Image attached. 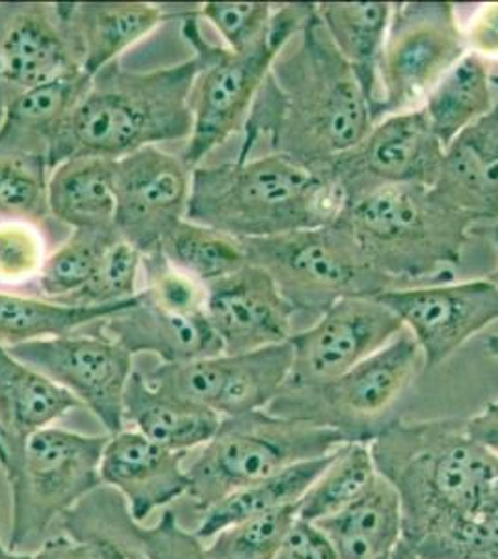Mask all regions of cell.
Returning a JSON list of instances; mask_svg holds the SVG:
<instances>
[{"mask_svg": "<svg viewBox=\"0 0 498 559\" xmlns=\"http://www.w3.org/2000/svg\"><path fill=\"white\" fill-rule=\"evenodd\" d=\"M114 187L121 241L149 255L186 218L192 168L158 146L142 147L116 159Z\"/></svg>", "mask_w": 498, "mask_h": 559, "instance_id": "cell-15", "label": "cell"}, {"mask_svg": "<svg viewBox=\"0 0 498 559\" xmlns=\"http://www.w3.org/2000/svg\"><path fill=\"white\" fill-rule=\"evenodd\" d=\"M160 252L173 267L205 286L247 265L244 242L186 218L166 237Z\"/></svg>", "mask_w": 498, "mask_h": 559, "instance_id": "cell-34", "label": "cell"}, {"mask_svg": "<svg viewBox=\"0 0 498 559\" xmlns=\"http://www.w3.org/2000/svg\"><path fill=\"white\" fill-rule=\"evenodd\" d=\"M493 105V76L487 64L467 52L429 92L421 108L429 128L447 147L461 131L484 118Z\"/></svg>", "mask_w": 498, "mask_h": 559, "instance_id": "cell-31", "label": "cell"}, {"mask_svg": "<svg viewBox=\"0 0 498 559\" xmlns=\"http://www.w3.org/2000/svg\"><path fill=\"white\" fill-rule=\"evenodd\" d=\"M0 559H32V554L15 552L12 548L2 547V545H0Z\"/></svg>", "mask_w": 498, "mask_h": 559, "instance_id": "cell-49", "label": "cell"}, {"mask_svg": "<svg viewBox=\"0 0 498 559\" xmlns=\"http://www.w3.org/2000/svg\"><path fill=\"white\" fill-rule=\"evenodd\" d=\"M276 8L268 2H205L197 7L199 20L220 34L229 51H246L270 28Z\"/></svg>", "mask_w": 498, "mask_h": 559, "instance_id": "cell-42", "label": "cell"}, {"mask_svg": "<svg viewBox=\"0 0 498 559\" xmlns=\"http://www.w3.org/2000/svg\"><path fill=\"white\" fill-rule=\"evenodd\" d=\"M289 342L265 349L202 358L194 362L160 364L142 371L165 394L196 403L221 419L266 411L291 373Z\"/></svg>", "mask_w": 498, "mask_h": 559, "instance_id": "cell-12", "label": "cell"}, {"mask_svg": "<svg viewBox=\"0 0 498 559\" xmlns=\"http://www.w3.org/2000/svg\"><path fill=\"white\" fill-rule=\"evenodd\" d=\"M83 70L68 2H0V108Z\"/></svg>", "mask_w": 498, "mask_h": 559, "instance_id": "cell-14", "label": "cell"}, {"mask_svg": "<svg viewBox=\"0 0 498 559\" xmlns=\"http://www.w3.org/2000/svg\"><path fill=\"white\" fill-rule=\"evenodd\" d=\"M131 299L107 306H65L0 292V344L7 347L68 336L120 312Z\"/></svg>", "mask_w": 498, "mask_h": 559, "instance_id": "cell-32", "label": "cell"}, {"mask_svg": "<svg viewBox=\"0 0 498 559\" xmlns=\"http://www.w3.org/2000/svg\"><path fill=\"white\" fill-rule=\"evenodd\" d=\"M108 437L51 426L23 444L0 448V468L12 495L8 548L38 550L54 522L101 489L99 466Z\"/></svg>", "mask_w": 498, "mask_h": 559, "instance_id": "cell-7", "label": "cell"}, {"mask_svg": "<svg viewBox=\"0 0 498 559\" xmlns=\"http://www.w3.org/2000/svg\"><path fill=\"white\" fill-rule=\"evenodd\" d=\"M316 526L339 559H381L402 543L404 519L397 490L378 474L365 495Z\"/></svg>", "mask_w": 498, "mask_h": 559, "instance_id": "cell-27", "label": "cell"}, {"mask_svg": "<svg viewBox=\"0 0 498 559\" xmlns=\"http://www.w3.org/2000/svg\"><path fill=\"white\" fill-rule=\"evenodd\" d=\"M329 38L357 76L374 123L379 105V66L391 23L389 2H323L316 4Z\"/></svg>", "mask_w": 498, "mask_h": 559, "instance_id": "cell-28", "label": "cell"}, {"mask_svg": "<svg viewBox=\"0 0 498 559\" xmlns=\"http://www.w3.org/2000/svg\"><path fill=\"white\" fill-rule=\"evenodd\" d=\"M489 237H491L493 245H495V248H497L498 252V223L491 224V226H489ZM487 280L493 282V284H497L498 286V267L495 269V271H493L489 276H487Z\"/></svg>", "mask_w": 498, "mask_h": 559, "instance_id": "cell-48", "label": "cell"}, {"mask_svg": "<svg viewBox=\"0 0 498 559\" xmlns=\"http://www.w3.org/2000/svg\"><path fill=\"white\" fill-rule=\"evenodd\" d=\"M86 71L60 76L8 103L0 120V150L39 155L49 163L52 147L88 92Z\"/></svg>", "mask_w": 498, "mask_h": 559, "instance_id": "cell-23", "label": "cell"}, {"mask_svg": "<svg viewBox=\"0 0 498 559\" xmlns=\"http://www.w3.org/2000/svg\"><path fill=\"white\" fill-rule=\"evenodd\" d=\"M116 159L76 155L52 168L49 211L71 229L112 226L116 215Z\"/></svg>", "mask_w": 498, "mask_h": 559, "instance_id": "cell-29", "label": "cell"}, {"mask_svg": "<svg viewBox=\"0 0 498 559\" xmlns=\"http://www.w3.org/2000/svg\"><path fill=\"white\" fill-rule=\"evenodd\" d=\"M81 407L75 395L0 344V448L23 444L34 432Z\"/></svg>", "mask_w": 498, "mask_h": 559, "instance_id": "cell-25", "label": "cell"}, {"mask_svg": "<svg viewBox=\"0 0 498 559\" xmlns=\"http://www.w3.org/2000/svg\"><path fill=\"white\" fill-rule=\"evenodd\" d=\"M465 55V33L454 4H392L379 66L376 121L423 107L429 92Z\"/></svg>", "mask_w": 498, "mask_h": 559, "instance_id": "cell-11", "label": "cell"}, {"mask_svg": "<svg viewBox=\"0 0 498 559\" xmlns=\"http://www.w3.org/2000/svg\"><path fill=\"white\" fill-rule=\"evenodd\" d=\"M493 81L498 84V76ZM429 189L474 226L498 223V97L484 118L445 147L441 170Z\"/></svg>", "mask_w": 498, "mask_h": 559, "instance_id": "cell-22", "label": "cell"}, {"mask_svg": "<svg viewBox=\"0 0 498 559\" xmlns=\"http://www.w3.org/2000/svg\"><path fill=\"white\" fill-rule=\"evenodd\" d=\"M0 120H2V108H0Z\"/></svg>", "mask_w": 498, "mask_h": 559, "instance_id": "cell-51", "label": "cell"}, {"mask_svg": "<svg viewBox=\"0 0 498 559\" xmlns=\"http://www.w3.org/2000/svg\"><path fill=\"white\" fill-rule=\"evenodd\" d=\"M118 241L121 237L114 224L73 229L70 237L47 255L38 278L41 299L62 300L81 292Z\"/></svg>", "mask_w": 498, "mask_h": 559, "instance_id": "cell-35", "label": "cell"}, {"mask_svg": "<svg viewBox=\"0 0 498 559\" xmlns=\"http://www.w3.org/2000/svg\"><path fill=\"white\" fill-rule=\"evenodd\" d=\"M376 299L415 337L428 369L498 321V286L487 278L392 289Z\"/></svg>", "mask_w": 498, "mask_h": 559, "instance_id": "cell-18", "label": "cell"}, {"mask_svg": "<svg viewBox=\"0 0 498 559\" xmlns=\"http://www.w3.org/2000/svg\"><path fill=\"white\" fill-rule=\"evenodd\" d=\"M142 260L136 248L129 242L118 241L102 258L101 265L81 292L62 300L65 306H107L133 299L138 295V276Z\"/></svg>", "mask_w": 498, "mask_h": 559, "instance_id": "cell-39", "label": "cell"}, {"mask_svg": "<svg viewBox=\"0 0 498 559\" xmlns=\"http://www.w3.org/2000/svg\"><path fill=\"white\" fill-rule=\"evenodd\" d=\"M348 444L341 432L266 411L221 419L215 437L186 468L189 498L202 516L223 498L292 464L328 457Z\"/></svg>", "mask_w": 498, "mask_h": 559, "instance_id": "cell-8", "label": "cell"}, {"mask_svg": "<svg viewBox=\"0 0 498 559\" xmlns=\"http://www.w3.org/2000/svg\"><path fill=\"white\" fill-rule=\"evenodd\" d=\"M205 287V316L220 337L223 355L284 344L294 334L296 312L263 269L247 263Z\"/></svg>", "mask_w": 498, "mask_h": 559, "instance_id": "cell-19", "label": "cell"}, {"mask_svg": "<svg viewBox=\"0 0 498 559\" xmlns=\"http://www.w3.org/2000/svg\"><path fill=\"white\" fill-rule=\"evenodd\" d=\"M402 331L404 323L378 299L339 300L315 323L292 334L291 373L283 388L333 381L391 344Z\"/></svg>", "mask_w": 498, "mask_h": 559, "instance_id": "cell-16", "label": "cell"}, {"mask_svg": "<svg viewBox=\"0 0 498 559\" xmlns=\"http://www.w3.org/2000/svg\"><path fill=\"white\" fill-rule=\"evenodd\" d=\"M142 271L146 274V287L142 293L153 305L181 316L205 313V284L173 267L160 250L144 255Z\"/></svg>", "mask_w": 498, "mask_h": 559, "instance_id": "cell-40", "label": "cell"}, {"mask_svg": "<svg viewBox=\"0 0 498 559\" xmlns=\"http://www.w3.org/2000/svg\"><path fill=\"white\" fill-rule=\"evenodd\" d=\"M373 126L360 81L337 51L315 4L271 64L242 129L236 160L252 159L265 140L271 155L323 170L357 146Z\"/></svg>", "mask_w": 498, "mask_h": 559, "instance_id": "cell-1", "label": "cell"}, {"mask_svg": "<svg viewBox=\"0 0 498 559\" xmlns=\"http://www.w3.org/2000/svg\"><path fill=\"white\" fill-rule=\"evenodd\" d=\"M333 453L328 457L292 464L289 468L266 477L259 484L250 485L246 489L236 490L228 498H223L199 516L197 537L210 540L234 524L266 515L278 509L297 506L311 485L315 484L316 477L331 463Z\"/></svg>", "mask_w": 498, "mask_h": 559, "instance_id": "cell-30", "label": "cell"}, {"mask_svg": "<svg viewBox=\"0 0 498 559\" xmlns=\"http://www.w3.org/2000/svg\"><path fill=\"white\" fill-rule=\"evenodd\" d=\"M189 453H177L155 444L138 431L108 437L102 452L101 481L125 500L134 522L144 524L157 509L186 498L189 474L183 463Z\"/></svg>", "mask_w": 498, "mask_h": 559, "instance_id": "cell-20", "label": "cell"}, {"mask_svg": "<svg viewBox=\"0 0 498 559\" xmlns=\"http://www.w3.org/2000/svg\"><path fill=\"white\" fill-rule=\"evenodd\" d=\"M199 71L196 55L151 71L126 70L120 60L102 68L52 147L49 168L76 155L121 159L142 147L189 140L190 96Z\"/></svg>", "mask_w": 498, "mask_h": 559, "instance_id": "cell-4", "label": "cell"}, {"mask_svg": "<svg viewBox=\"0 0 498 559\" xmlns=\"http://www.w3.org/2000/svg\"><path fill=\"white\" fill-rule=\"evenodd\" d=\"M463 33L467 52H473L484 62L498 60V2L479 7Z\"/></svg>", "mask_w": 498, "mask_h": 559, "instance_id": "cell-44", "label": "cell"}, {"mask_svg": "<svg viewBox=\"0 0 498 559\" xmlns=\"http://www.w3.org/2000/svg\"><path fill=\"white\" fill-rule=\"evenodd\" d=\"M276 559H339V556L320 527L296 516Z\"/></svg>", "mask_w": 498, "mask_h": 559, "instance_id": "cell-43", "label": "cell"}, {"mask_svg": "<svg viewBox=\"0 0 498 559\" xmlns=\"http://www.w3.org/2000/svg\"><path fill=\"white\" fill-rule=\"evenodd\" d=\"M486 350L487 355H491L493 358H497L498 360V334L489 337L486 342Z\"/></svg>", "mask_w": 498, "mask_h": 559, "instance_id": "cell-50", "label": "cell"}, {"mask_svg": "<svg viewBox=\"0 0 498 559\" xmlns=\"http://www.w3.org/2000/svg\"><path fill=\"white\" fill-rule=\"evenodd\" d=\"M465 431L474 444L498 459V401L489 403L473 418L465 419Z\"/></svg>", "mask_w": 498, "mask_h": 559, "instance_id": "cell-46", "label": "cell"}, {"mask_svg": "<svg viewBox=\"0 0 498 559\" xmlns=\"http://www.w3.org/2000/svg\"><path fill=\"white\" fill-rule=\"evenodd\" d=\"M8 350L75 395L110 437L125 429L123 400L134 371L133 355L112 340L83 329L68 336L13 345Z\"/></svg>", "mask_w": 498, "mask_h": 559, "instance_id": "cell-13", "label": "cell"}, {"mask_svg": "<svg viewBox=\"0 0 498 559\" xmlns=\"http://www.w3.org/2000/svg\"><path fill=\"white\" fill-rule=\"evenodd\" d=\"M424 368L415 337L402 331L391 344L333 381L283 388L266 413L341 432L353 444H371L400 419L398 405Z\"/></svg>", "mask_w": 498, "mask_h": 559, "instance_id": "cell-9", "label": "cell"}, {"mask_svg": "<svg viewBox=\"0 0 498 559\" xmlns=\"http://www.w3.org/2000/svg\"><path fill=\"white\" fill-rule=\"evenodd\" d=\"M368 445L398 492L402 540L416 559L473 522L498 490V459L469 439L463 418L397 419Z\"/></svg>", "mask_w": 498, "mask_h": 559, "instance_id": "cell-2", "label": "cell"}, {"mask_svg": "<svg viewBox=\"0 0 498 559\" xmlns=\"http://www.w3.org/2000/svg\"><path fill=\"white\" fill-rule=\"evenodd\" d=\"M247 263L263 269L302 318H320L344 299H376L398 289L366 260L344 224L246 239Z\"/></svg>", "mask_w": 498, "mask_h": 559, "instance_id": "cell-10", "label": "cell"}, {"mask_svg": "<svg viewBox=\"0 0 498 559\" xmlns=\"http://www.w3.org/2000/svg\"><path fill=\"white\" fill-rule=\"evenodd\" d=\"M47 261V245L38 224L0 221V284L38 282Z\"/></svg>", "mask_w": 498, "mask_h": 559, "instance_id": "cell-41", "label": "cell"}, {"mask_svg": "<svg viewBox=\"0 0 498 559\" xmlns=\"http://www.w3.org/2000/svg\"><path fill=\"white\" fill-rule=\"evenodd\" d=\"M344 204L347 194L326 170L268 153L194 168L186 221L246 241L328 226Z\"/></svg>", "mask_w": 498, "mask_h": 559, "instance_id": "cell-3", "label": "cell"}, {"mask_svg": "<svg viewBox=\"0 0 498 559\" xmlns=\"http://www.w3.org/2000/svg\"><path fill=\"white\" fill-rule=\"evenodd\" d=\"M94 498L110 522L133 540L147 559H212L196 532L184 530L173 511H166L155 526L146 527L133 521L125 500L116 490L102 485L95 490Z\"/></svg>", "mask_w": 498, "mask_h": 559, "instance_id": "cell-36", "label": "cell"}, {"mask_svg": "<svg viewBox=\"0 0 498 559\" xmlns=\"http://www.w3.org/2000/svg\"><path fill=\"white\" fill-rule=\"evenodd\" d=\"M381 559H416V556L413 554V550L405 545L404 540H402L389 556H385V558Z\"/></svg>", "mask_w": 498, "mask_h": 559, "instance_id": "cell-47", "label": "cell"}, {"mask_svg": "<svg viewBox=\"0 0 498 559\" xmlns=\"http://www.w3.org/2000/svg\"><path fill=\"white\" fill-rule=\"evenodd\" d=\"M376 477L378 471L371 445L353 442L341 445L333 453L326 471L316 477L315 484L297 502V519L316 524L341 513L342 509H347L371 489Z\"/></svg>", "mask_w": 498, "mask_h": 559, "instance_id": "cell-33", "label": "cell"}, {"mask_svg": "<svg viewBox=\"0 0 498 559\" xmlns=\"http://www.w3.org/2000/svg\"><path fill=\"white\" fill-rule=\"evenodd\" d=\"M313 10L315 4L307 2L281 4L274 12L268 33L257 44L246 51H229L228 47L205 39L197 8H183L179 15L181 34L202 60V71L190 96L192 134L181 155L189 168L202 166L216 147L244 129L271 64L300 33Z\"/></svg>", "mask_w": 498, "mask_h": 559, "instance_id": "cell-6", "label": "cell"}, {"mask_svg": "<svg viewBox=\"0 0 498 559\" xmlns=\"http://www.w3.org/2000/svg\"><path fill=\"white\" fill-rule=\"evenodd\" d=\"M445 146L429 128L423 108L385 116L357 146L331 160L326 173L347 198L384 185L434 187Z\"/></svg>", "mask_w": 498, "mask_h": 559, "instance_id": "cell-17", "label": "cell"}, {"mask_svg": "<svg viewBox=\"0 0 498 559\" xmlns=\"http://www.w3.org/2000/svg\"><path fill=\"white\" fill-rule=\"evenodd\" d=\"M68 12L83 47V70L94 76L162 23L179 20L183 8L171 10L153 2H68Z\"/></svg>", "mask_w": 498, "mask_h": 559, "instance_id": "cell-24", "label": "cell"}, {"mask_svg": "<svg viewBox=\"0 0 498 559\" xmlns=\"http://www.w3.org/2000/svg\"><path fill=\"white\" fill-rule=\"evenodd\" d=\"M294 521L296 506L240 522L212 537L208 554L212 559H276Z\"/></svg>", "mask_w": 498, "mask_h": 559, "instance_id": "cell-38", "label": "cell"}, {"mask_svg": "<svg viewBox=\"0 0 498 559\" xmlns=\"http://www.w3.org/2000/svg\"><path fill=\"white\" fill-rule=\"evenodd\" d=\"M51 168L45 157L0 150V221L44 224L49 211Z\"/></svg>", "mask_w": 498, "mask_h": 559, "instance_id": "cell-37", "label": "cell"}, {"mask_svg": "<svg viewBox=\"0 0 498 559\" xmlns=\"http://www.w3.org/2000/svg\"><path fill=\"white\" fill-rule=\"evenodd\" d=\"M31 554L32 559H105L95 540L76 539L68 534L44 540L38 550Z\"/></svg>", "mask_w": 498, "mask_h": 559, "instance_id": "cell-45", "label": "cell"}, {"mask_svg": "<svg viewBox=\"0 0 498 559\" xmlns=\"http://www.w3.org/2000/svg\"><path fill=\"white\" fill-rule=\"evenodd\" d=\"M123 416L134 431L177 453L203 448L221 424L212 411L153 388L136 369L126 384Z\"/></svg>", "mask_w": 498, "mask_h": 559, "instance_id": "cell-26", "label": "cell"}, {"mask_svg": "<svg viewBox=\"0 0 498 559\" xmlns=\"http://www.w3.org/2000/svg\"><path fill=\"white\" fill-rule=\"evenodd\" d=\"M86 329L107 336L133 356L155 355L160 364L194 362L223 353L220 337L205 313L168 312L142 292L120 312Z\"/></svg>", "mask_w": 498, "mask_h": 559, "instance_id": "cell-21", "label": "cell"}, {"mask_svg": "<svg viewBox=\"0 0 498 559\" xmlns=\"http://www.w3.org/2000/svg\"><path fill=\"white\" fill-rule=\"evenodd\" d=\"M337 221L398 289L450 278L474 228L469 216L423 185H384L353 194Z\"/></svg>", "mask_w": 498, "mask_h": 559, "instance_id": "cell-5", "label": "cell"}]
</instances>
